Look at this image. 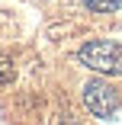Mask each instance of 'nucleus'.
<instances>
[{
	"label": "nucleus",
	"mask_w": 122,
	"mask_h": 125,
	"mask_svg": "<svg viewBox=\"0 0 122 125\" xmlns=\"http://www.w3.org/2000/svg\"><path fill=\"white\" fill-rule=\"evenodd\" d=\"M13 74H16V71H13V61H10L7 55H0V87L10 83V80H13Z\"/></svg>",
	"instance_id": "nucleus-4"
},
{
	"label": "nucleus",
	"mask_w": 122,
	"mask_h": 125,
	"mask_svg": "<svg viewBox=\"0 0 122 125\" xmlns=\"http://www.w3.org/2000/svg\"><path fill=\"white\" fill-rule=\"evenodd\" d=\"M80 3L90 10V13H112L122 7V0H80Z\"/></svg>",
	"instance_id": "nucleus-3"
},
{
	"label": "nucleus",
	"mask_w": 122,
	"mask_h": 125,
	"mask_svg": "<svg viewBox=\"0 0 122 125\" xmlns=\"http://www.w3.org/2000/svg\"><path fill=\"white\" fill-rule=\"evenodd\" d=\"M77 61L96 74H122V45L119 42H106V39H93V42H84L77 48Z\"/></svg>",
	"instance_id": "nucleus-1"
},
{
	"label": "nucleus",
	"mask_w": 122,
	"mask_h": 125,
	"mask_svg": "<svg viewBox=\"0 0 122 125\" xmlns=\"http://www.w3.org/2000/svg\"><path fill=\"white\" fill-rule=\"evenodd\" d=\"M84 106L90 109V115L109 122L116 115V109H119V96H116V90L106 80L96 77V80H87L84 83Z\"/></svg>",
	"instance_id": "nucleus-2"
}]
</instances>
